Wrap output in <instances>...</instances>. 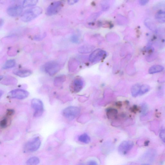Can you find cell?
<instances>
[{"label":"cell","mask_w":165,"mask_h":165,"mask_svg":"<svg viewBox=\"0 0 165 165\" xmlns=\"http://www.w3.org/2000/svg\"><path fill=\"white\" fill-rule=\"evenodd\" d=\"M42 9L39 6L32 8L26 11L21 16V20L24 22L30 21L42 14Z\"/></svg>","instance_id":"cell-1"},{"label":"cell","mask_w":165,"mask_h":165,"mask_svg":"<svg viewBox=\"0 0 165 165\" xmlns=\"http://www.w3.org/2000/svg\"><path fill=\"white\" fill-rule=\"evenodd\" d=\"M61 69L60 64L56 61H49L45 64L43 66L44 72L50 76L56 75Z\"/></svg>","instance_id":"cell-2"},{"label":"cell","mask_w":165,"mask_h":165,"mask_svg":"<svg viewBox=\"0 0 165 165\" xmlns=\"http://www.w3.org/2000/svg\"><path fill=\"white\" fill-rule=\"evenodd\" d=\"M31 106L34 110V116L38 118L40 117L43 114L44 106L43 103L40 99L34 98L31 101Z\"/></svg>","instance_id":"cell-3"},{"label":"cell","mask_w":165,"mask_h":165,"mask_svg":"<svg viewBox=\"0 0 165 165\" xmlns=\"http://www.w3.org/2000/svg\"><path fill=\"white\" fill-rule=\"evenodd\" d=\"M80 111V108L77 107L70 106L63 110L62 115L67 119L73 120L78 116Z\"/></svg>","instance_id":"cell-4"},{"label":"cell","mask_w":165,"mask_h":165,"mask_svg":"<svg viewBox=\"0 0 165 165\" xmlns=\"http://www.w3.org/2000/svg\"><path fill=\"white\" fill-rule=\"evenodd\" d=\"M41 144L40 138L38 137H35L26 143L24 147V150L27 152H33L39 148Z\"/></svg>","instance_id":"cell-5"},{"label":"cell","mask_w":165,"mask_h":165,"mask_svg":"<svg viewBox=\"0 0 165 165\" xmlns=\"http://www.w3.org/2000/svg\"><path fill=\"white\" fill-rule=\"evenodd\" d=\"M29 95V93L27 91L19 89L12 90L8 93V98L20 100L26 98Z\"/></svg>","instance_id":"cell-6"},{"label":"cell","mask_w":165,"mask_h":165,"mask_svg":"<svg viewBox=\"0 0 165 165\" xmlns=\"http://www.w3.org/2000/svg\"><path fill=\"white\" fill-rule=\"evenodd\" d=\"M62 2L61 1L52 3L47 9L46 14L50 16L56 14L62 8Z\"/></svg>","instance_id":"cell-7"},{"label":"cell","mask_w":165,"mask_h":165,"mask_svg":"<svg viewBox=\"0 0 165 165\" xmlns=\"http://www.w3.org/2000/svg\"><path fill=\"white\" fill-rule=\"evenodd\" d=\"M106 53L101 49H97L93 51L89 57L90 62L94 63L104 59L106 56Z\"/></svg>","instance_id":"cell-8"},{"label":"cell","mask_w":165,"mask_h":165,"mask_svg":"<svg viewBox=\"0 0 165 165\" xmlns=\"http://www.w3.org/2000/svg\"><path fill=\"white\" fill-rule=\"evenodd\" d=\"M15 111L13 109H8L6 111L5 116L0 122V126L2 129L7 127L10 123V119L14 114Z\"/></svg>","instance_id":"cell-9"},{"label":"cell","mask_w":165,"mask_h":165,"mask_svg":"<svg viewBox=\"0 0 165 165\" xmlns=\"http://www.w3.org/2000/svg\"><path fill=\"white\" fill-rule=\"evenodd\" d=\"M133 142L130 141H123L119 145L118 148L119 153L121 154L125 155L130 151L134 146Z\"/></svg>","instance_id":"cell-10"},{"label":"cell","mask_w":165,"mask_h":165,"mask_svg":"<svg viewBox=\"0 0 165 165\" xmlns=\"http://www.w3.org/2000/svg\"><path fill=\"white\" fill-rule=\"evenodd\" d=\"M23 6L19 5H14L9 6L7 9L8 14L11 17H16L20 15L23 11Z\"/></svg>","instance_id":"cell-11"},{"label":"cell","mask_w":165,"mask_h":165,"mask_svg":"<svg viewBox=\"0 0 165 165\" xmlns=\"http://www.w3.org/2000/svg\"><path fill=\"white\" fill-rule=\"evenodd\" d=\"M84 82L82 79H76L73 81L72 86V89L74 92H79L83 88Z\"/></svg>","instance_id":"cell-12"},{"label":"cell","mask_w":165,"mask_h":165,"mask_svg":"<svg viewBox=\"0 0 165 165\" xmlns=\"http://www.w3.org/2000/svg\"><path fill=\"white\" fill-rule=\"evenodd\" d=\"M32 72L31 70L28 69L15 70L13 72L14 75L21 78H25L30 76Z\"/></svg>","instance_id":"cell-13"},{"label":"cell","mask_w":165,"mask_h":165,"mask_svg":"<svg viewBox=\"0 0 165 165\" xmlns=\"http://www.w3.org/2000/svg\"><path fill=\"white\" fill-rule=\"evenodd\" d=\"M2 80V84L6 85H16L17 83V80L12 76L6 77L5 79Z\"/></svg>","instance_id":"cell-14"},{"label":"cell","mask_w":165,"mask_h":165,"mask_svg":"<svg viewBox=\"0 0 165 165\" xmlns=\"http://www.w3.org/2000/svg\"><path fill=\"white\" fill-rule=\"evenodd\" d=\"M157 21L161 23H165V11H160L155 16Z\"/></svg>","instance_id":"cell-15"},{"label":"cell","mask_w":165,"mask_h":165,"mask_svg":"<svg viewBox=\"0 0 165 165\" xmlns=\"http://www.w3.org/2000/svg\"><path fill=\"white\" fill-rule=\"evenodd\" d=\"M66 79V76L64 75H60L57 76L54 80V86H61L65 81Z\"/></svg>","instance_id":"cell-16"},{"label":"cell","mask_w":165,"mask_h":165,"mask_svg":"<svg viewBox=\"0 0 165 165\" xmlns=\"http://www.w3.org/2000/svg\"><path fill=\"white\" fill-rule=\"evenodd\" d=\"M164 69V67L162 66L156 65L150 67L148 72L150 74H154L162 72Z\"/></svg>","instance_id":"cell-17"},{"label":"cell","mask_w":165,"mask_h":165,"mask_svg":"<svg viewBox=\"0 0 165 165\" xmlns=\"http://www.w3.org/2000/svg\"><path fill=\"white\" fill-rule=\"evenodd\" d=\"M141 86L137 84L134 85L132 87L131 92L132 95L134 97H136L140 94Z\"/></svg>","instance_id":"cell-18"},{"label":"cell","mask_w":165,"mask_h":165,"mask_svg":"<svg viewBox=\"0 0 165 165\" xmlns=\"http://www.w3.org/2000/svg\"><path fill=\"white\" fill-rule=\"evenodd\" d=\"M38 1L37 0H25L22 3V6L23 7H30L36 5Z\"/></svg>","instance_id":"cell-19"},{"label":"cell","mask_w":165,"mask_h":165,"mask_svg":"<svg viewBox=\"0 0 165 165\" xmlns=\"http://www.w3.org/2000/svg\"><path fill=\"white\" fill-rule=\"evenodd\" d=\"M16 61L14 59H10L6 61L3 67V69H7L12 68L15 66Z\"/></svg>","instance_id":"cell-20"},{"label":"cell","mask_w":165,"mask_h":165,"mask_svg":"<svg viewBox=\"0 0 165 165\" xmlns=\"http://www.w3.org/2000/svg\"><path fill=\"white\" fill-rule=\"evenodd\" d=\"M107 115L108 118L111 119L113 118L116 117L117 115L118 111L115 109L113 108H109L107 110Z\"/></svg>","instance_id":"cell-21"},{"label":"cell","mask_w":165,"mask_h":165,"mask_svg":"<svg viewBox=\"0 0 165 165\" xmlns=\"http://www.w3.org/2000/svg\"><path fill=\"white\" fill-rule=\"evenodd\" d=\"M79 140L82 143L88 144L90 141V138L86 134H84L80 135L79 137Z\"/></svg>","instance_id":"cell-22"},{"label":"cell","mask_w":165,"mask_h":165,"mask_svg":"<svg viewBox=\"0 0 165 165\" xmlns=\"http://www.w3.org/2000/svg\"><path fill=\"white\" fill-rule=\"evenodd\" d=\"M40 162V159L38 157H33L28 160L26 164L27 165H37Z\"/></svg>","instance_id":"cell-23"},{"label":"cell","mask_w":165,"mask_h":165,"mask_svg":"<svg viewBox=\"0 0 165 165\" xmlns=\"http://www.w3.org/2000/svg\"><path fill=\"white\" fill-rule=\"evenodd\" d=\"M150 89V86L148 85H146V84L141 86L139 95L141 96L144 94L149 91Z\"/></svg>","instance_id":"cell-24"},{"label":"cell","mask_w":165,"mask_h":165,"mask_svg":"<svg viewBox=\"0 0 165 165\" xmlns=\"http://www.w3.org/2000/svg\"><path fill=\"white\" fill-rule=\"evenodd\" d=\"M46 34L45 33L42 34L38 35L34 37V39L37 41H40L46 37Z\"/></svg>","instance_id":"cell-25"},{"label":"cell","mask_w":165,"mask_h":165,"mask_svg":"<svg viewBox=\"0 0 165 165\" xmlns=\"http://www.w3.org/2000/svg\"><path fill=\"white\" fill-rule=\"evenodd\" d=\"M160 137L161 140L165 143V128L161 130L160 133Z\"/></svg>","instance_id":"cell-26"},{"label":"cell","mask_w":165,"mask_h":165,"mask_svg":"<svg viewBox=\"0 0 165 165\" xmlns=\"http://www.w3.org/2000/svg\"><path fill=\"white\" fill-rule=\"evenodd\" d=\"M147 104L144 103L142 106V114L144 115L146 114L147 111Z\"/></svg>","instance_id":"cell-27"},{"label":"cell","mask_w":165,"mask_h":165,"mask_svg":"<svg viewBox=\"0 0 165 165\" xmlns=\"http://www.w3.org/2000/svg\"><path fill=\"white\" fill-rule=\"evenodd\" d=\"M71 40L72 42L74 43H76L77 42H78V38H77V37L76 35H74L71 38Z\"/></svg>","instance_id":"cell-28"},{"label":"cell","mask_w":165,"mask_h":165,"mask_svg":"<svg viewBox=\"0 0 165 165\" xmlns=\"http://www.w3.org/2000/svg\"><path fill=\"white\" fill-rule=\"evenodd\" d=\"M149 1H144V0H143V1H140V3L141 5L144 6L146 5Z\"/></svg>","instance_id":"cell-29"},{"label":"cell","mask_w":165,"mask_h":165,"mask_svg":"<svg viewBox=\"0 0 165 165\" xmlns=\"http://www.w3.org/2000/svg\"><path fill=\"white\" fill-rule=\"evenodd\" d=\"M87 165H98V164L96 161L92 160L89 161Z\"/></svg>","instance_id":"cell-30"},{"label":"cell","mask_w":165,"mask_h":165,"mask_svg":"<svg viewBox=\"0 0 165 165\" xmlns=\"http://www.w3.org/2000/svg\"><path fill=\"white\" fill-rule=\"evenodd\" d=\"M78 1H68V2L69 4L70 5H72L75 3H76L77 2H78Z\"/></svg>","instance_id":"cell-31"},{"label":"cell","mask_w":165,"mask_h":165,"mask_svg":"<svg viewBox=\"0 0 165 165\" xmlns=\"http://www.w3.org/2000/svg\"><path fill=\"white\" fill-rule=\"evenodd\" d=\"M1 22H0V27H1V28L3 25V24H4V20H3V19L1 18Z\"/></svg>","instance_id":"cell-32"},{"label":"cell","mask_w":165,"mask_h":165,"mask_svg":"<svg viewBox=\"0 0 165 165\" xmlns=\"http://www.w3.org/2000/svg\"><path fill=\"white\" fill-rule=\"evenodd\" d=\"M3 93V92L2 91H1V92H0V95H1V97L2 96V95Z\"/></svg>","instance_id":"cell-33"},{"label":"cell","mask_w":165,"mask_h":165,"mask_svg":"<svg viewBox=\"0 0 165 165\" xmlns=\"http://www.w3.org/2000/svg\"><path fill=\"white\" fill-rule=\"evenodd\" d=\"M78 165H83L82 164H79Z\"/></svg>","instance_id":"cell-34"}]
</instances>
